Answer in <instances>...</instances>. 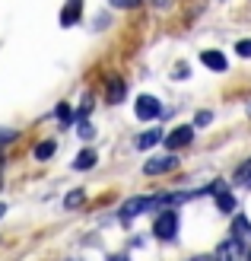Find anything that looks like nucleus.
<instances>
[{
  "label": "nucleus",
  "mask_w": 251,
  "mask_h": 261,
  "mask_svg": "<svg viewBox=\"0 0 251 261\" xmlns=\"http://www.w3.org/2000/svg\"><path fill=\"white\" fill-rule=\"evenodd\" d=\"M216 261H251V252H248L245 239L232 236V239H226V242H219V249H216Z\"/></svg>",
  "instance_id": "nucleus-1"
},
{
  "label": "nucleus",
  "mask_w": 251,
  "mask_h": 261,
  "mask_svg": "<svg viewBox=\"0 0 251 261\" xmlns=\"http://www.w3.org/2000/svg\"><path fill=\"white\" fill-rule=\"evenodd\" d=\"M134 112H137L140 121H153V118H159V115H162V106H159V99H153V96H137Z\"/></svg>",
  "instance_id": "nucleus-2"
},
{
  "label": "nucleus",
  "mask_w": 251,
  "mask_h": 261,
  "mask_svg": "<svg viewBox=\"0 0 251 261\" xmlns=\"http://www.w3.org/2000/svg\"><path fill=\"white\" fill-rule=\"evenodd\" d=\"M175 229H178V217H175V211H165V214L156 217L153 232H156L159 239H172V236H175Z\"/></svg>",
  "instance_id": "nucleus-3"
},
{
  "label": "nucleus",
  "mask_w": 251,
  "mask_h": 261,
  "mask_svg": "<svg viewBox=\"0 0 251 261\" xmlns=\"http://www.w3.org/2000/svg\"><path fill=\"white\" fill-rule=\"evenodd\" d=\"M175 166H178V156H153V160H147L143 172L147 175H162V172H172Z\"/></svg>",
  "instance_id": "nucleus-4"
},
{
  "label": "nucleus",
  "mask_w": 251,
  "mask_h": 261,
  "mask_svg": "<svg viewBox=\"0 0 251 261\" xmlns=\"http://www.w3.org/2000/svg\"><path fill=\"white\" fill-rule=\"evenodd\" d=\"M191 140H194V127H191V124H181V127H175V130H172V134L165 137V143H169V150L188 147Z\"/></svg>",
  "instance_id": "nucleus-5"
},
{
  "label": "nucleus",
  "mask_w": 251,
  "mask_h": 261,
  "mask_svg": "<svg viewBox=\"0 0 251 261\" xmlns=\"http://www.w3.org/2000/svg\"><path fill=\"white\" fill-rule=\"evenodd\" d=\"M201 61H204V67L216 70V73H222V70H226V58H222V51H204V55H201Z\"/></svg>",
  "instance_id": "nucleus-6"
},
{
  "label": "nucleus",
  "mask_w": 251,
  "mask_h": 261,
  "mask_svg": "<svg viewBox=\"0 0 251 261\" xmlns=\"http://www.w3.org/2000/svg\"><path fill=\"white\" fill-rule=\"evenodd\" d=\"M156 201H159V198H134V201H127L124 204V217H137V214H143V211H147V207L150 204H156Z\"/></svg>",
  "instance_id": "nucleus-7"
},
{
  "label": "nucleus",
  "mask_w": 251,
  "mask_h": 261,
  "mask_svg": "<svg viewBox=\"0 0 251 261\" xmlns=\"http://www.w3.org/2000/svg\"><path fill=\"white\" fill-rule=\"evenodd\" d=\"M80 10H83V0H67V10L61 13V25H73L80 19Z\"/></svg>",
  "instance_id": "nucleus-8"
},
{
  "label": "nucleus",
  "mask_w": 251,
  "mask_h": 261,
  "mask_svg": "<svg viewBox=\"0 0 251 261\" xmlns=\"http://www.w3.org/2000/svg\"><path fill=\"white\" fill-rule=\"evenodd\" d=\"M232 185H242V188H251V160H245L239 169L232 172Z\"/></svg>",
  "instance_id": "nucleus-9"
},
{
  "label": "nucleus",
  "mask_w": 251,
  "mask_h": 261,
  "mask_svg": "<svg viewBox=\"0 0 251 261\" xmlns=\"http://www.w3.org/2000/svg\"><path fill=\"white\" fill-rule=\"evenodd\" d=\"M124 80H121V76H111V80H108V102H111V106H118V102H121L124 99Z\"/></svg>",
  "instance_id": "nucleus-10"
},
{
  "label": "nucleus",
  "mask_w": 251,
  "mask_h": 261,
  "mask_svg": "<svg viewBox=\"0 0 251 261\" xmlns=\"http://www.w3.org/2000/svg\"><path fill=\"white\" fill-rule=\"evenodd\" d=\"M213 191H216V204H219V211H222V214H232V211H235V198H232V194L222 188V185H216Z\"/></svg>",
  "instance_id": "nucleus-11"
},
{
  "label": "nucleus",
  "mask_w": 251,
  "mask_h": 261,
  "mask_svg": "<svg viewBox=\"0 0 251 261\" xmlns=\"http://www.w3.org/2000/svg\"><path fill=\"white\" fill-rule=\"evenodd\" d=\"M159 140H162V130H147V134L137 137V150H147V147H153V143H159Z\"/></svg>",
  "instance_id": "nucleus-12"
},
{
  "label": "nucleus",
  "mask_w": 251,
  "mask_h": 261,
  "mask_svg": "<svg viewBox=\"0 0 251 261\" xmlns=\"http://www.w3.org/2000/svg\"><path fill=\"white\" fill-rule=\"evenodd\" d=\"M92 166H96V153H92V150H83L73 160V169H92Z\"/></svg>",
  "instance_id": "nucleus-13"
},
{
  "label": "nucleus",
  "mask_w": 251,
  "mask_h": 261,
  "mask_svg": "<svg viewBox=\"0 0 251 261\" xmlns=\"http://www.w3.org/2000/svg\"><path fill=\"white\" fill-rule=\"evenodd\" d=\"M51 153H54V140H42V143H38V147H35V160H51Z\"/></svg>",
  "instance_id": "nucleus-14"
},
{
  "label": "nucleus",
  "mask_w": 251,
  "mask_h": 261,
  "mask_svg": "<svg viewBox=\"0 0 251 261\" xmlns=\"http://www.w3.org/2000/svg\"><path fill=\"white\" fill-rule=\"evenodd\" d=\"M235 236H239V239H251V223L245 217H235Z\"/></svg>",
  "instance_id": "nucleus-15"
},
{
  "label": "nucleus",
  "mask_w": 251,
  "mask_h": 261,
  "mask_svg": "<svg viewBox=\"0 0 251 261\" xmlns=\"http://www.w3.org/2000/svg\"><path fill=\"white\" fill-rule=\"evenodd\" d=\"M76 134H80L83 140H92V137H96V130H92L89 121H80V124H76Z\"/></svg>",
  "instance_id": "nucleus-16"
},
{
  "label": "nucleus",
  "mask_w": 251,
  "mask_h": 261,
  "mask_svg": "<svg viewBox=\"0 0 251 261\" xmlns=\"http://www.w3.org/2000/svg\"><path fill=\"white\" fill-rule=\"evenodd\" d=\"M64 204H67L70 211H73L76 204H83V191H70V194H67V201H64Z\"/></svg>",
  "instance_id": "nucleus-17"
},
{
  "label": "nucleus",
  "mask_w": 251,
  "mask_h": 261,
  "mask_svg": "<svg viewBox=\"0 0 251 261\" xmlns=\"http://www.w3.org/2000/svg\"><path fill=\"white\" fill-rule=\"evenodd\" d=\"M235 51H239L242 58H251V38H242V42L235 45Z\"/></svg>",
  "instance_id": "nucleus-18"
},
{
  "label": "nucleus",
  "mask_w": 251,
  "mask_h": 261,
  "mask_svg": "<svg viewBox=\"0 0 251 261\" xmlns=\"http://www.w3.org/2000/svg\"><path fill=\"white\" fill-rule=\"evenodd\" d=\"M111 4L121 10H134V7H140V0H111Z\"/></svg>",
  "instance_id": "nucleus-19"
},
{
  "label": "nucleus",
  "mask_w": 251,
  "mask_h": 261,
  "mask_svg": "<svg viewBox=\"0 0 251 261\" xmlns=\"http://www.w3.org/2000/svg\"><path fill=\"white\" fill-rule=\"evenodd\" d=\"M210 118H213L210 112H201V115H197V124H210Z\"/></svg>",
  "instance_id": "nucleus-20"
},
{
  "label": "nucleus",
  "mask_w": 251,
  "mask_h": 261,
  "mask_svg": "<svg viewBox=\"0 0 251 261\" xmlns=\"http://www.w3.org/2000/svg\"><path fill=\"white\" fill-rule=\"evenodd\" d=\"M58 115H61V121H67V118H70V109H67V106H61Z\"/></svg>",
  "instance_id": "nucleus-21"
},
{
  "label": "nucleus",
  "mask_w": 251,
  "mask_h": 261,
  "mask_svg": "<svg viewBox=\"0 0 251 261\" xmlns=\"http://www.w3.org/2000/svg\"><path fill=\"white\" fill-rule=\"evenodd\" d=\"M7 140H13V130H0V143H7Z\"/></svg>",
  "instance_id": "nucleus-22"
},
{
  "label": "nucleus",
  "mask_w": 251,
  "mask_h": 261,
  "mask_svg": "<svg viewBox=\"0 0 251 261\" xmlns=\"http://www.w3.org/2000/svg\"><path fill=\"white\" fill-rule=\"evenodd\" d=\"M191 261H216V255H210V258H207V255H201V258H191Z\"/></svg>",
  "instance_id": "nucleus-23"
},
{
  "label": "nucleus",
  "mask_w": 251,
  "mask_h": 261,
  "mask_svg": "<svg viewBox=\"0 0 251 261\" xmlns=\"http://www.w3.org/2000/svg\"><path fill=\"white\" fill-rule=\"evenodd\" d=\"M7 214V204H0V217H4Z\"/></svg>",
  "instance_id": "nucleus-24"
},
{
  "label": "nucleus",
  "mask_w": 251,
  "mask_h": 261,
  "mask_svg": "<svg viewBox=\"0 0 251 261\" xmlns=\"http://www.w3.org/2000/svg\"><path fill=\"white\" fill-rule=\"evenodd\" d=\"M248 112H251V109H248Z\"/></svg>",
  "instance_id": "nucleus-25"
}]
</instances>
